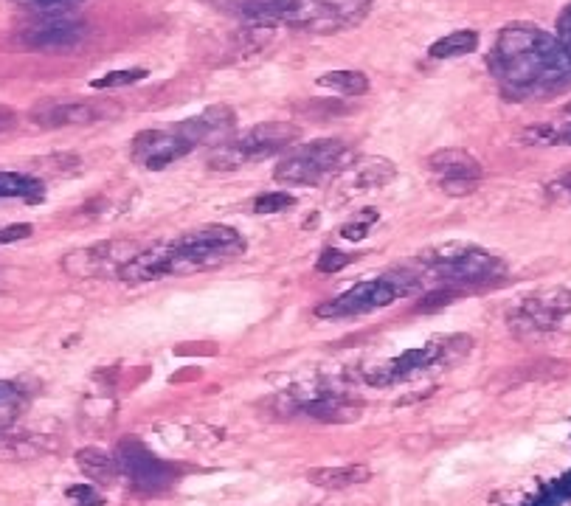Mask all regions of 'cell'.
<instances>
[{
    "label": "cell",
    "instance_id": "6da1fadb",
    "mask_svg": "<svg viewBox=\"0 0 571 506\" xmlns=\"http://www.w3.org/2000/svg\"><path fill=\"white\" fill-rule=\"evenodd\" d=\"M487 65L512 102L552 99L571 90V54L557 34L535 23H510L498 31Z\"/></svg>",
    "mask_w": 571,
    "mask_h": 506
},
{
    "label": "cell",
    "instance_id": "7a4b0ae2",
    "mask_svg": "<svg viewBox=\"0 0 571 506\" xmlns=\"http://www.w3.org/2000/svg\"><path fill=\"white\" fill-rule=\"evenodd\" d=\"M245 251V239L231 225H200L181 237L147 245L121 270V282H155L166 276H197L234 262Z\"/></svg>",
    "mask_w": 571,
    "mask_h": 506
},
{
    "label": "cell",
    "instance_id": "3957f363",
    "mask_svg": "<svg viewBox=\"0 0 571 506\" xmlns=\"http://www.w3.org/2000/svg\"><path fill=\"white\" fill-rule=\"evenodd\" d=\"M372 0H262V17L307 34H338L361 26Z\"/></svg>",
    "mask_w": 571,
    "mask_h": 506
},
{
    "label": "cell",
    "instance_id": "277c9868",
    "mask_svg": "<svg viewBox=\"0 0 571 506\" xmlns=\"http://www.w3.org/2000/svg\"><path fill=\"white\" fill-rule=\"evenodd\" d=\"M358 161V152L341 138H318L301 144L273 166V180L282 186H310L316 189L332 178H341Z\"/></svg>",
    "mask_w": 571,
    "mask_h": 506
},
{
    "label": "cell",
    "instance_id": "5b68a950",
    "mask_svg": "<svg viewBox=\"0 0 571 506\" xmlns=\"http://www.w3.org/2000/svg\"><path fill=\"white\" fill-rule=\"evenodd\" d=\"M301 138V127L290 121H262L240 135H231L228 141L217 144L209 155V169L214 172H234L242 166L256 164L279 155L282 149H290Z\"/></svg>",
    "mask_w": 571,
    "mask_h": 506
},
{
    "label": "cell",
    "instance_id": "8992f818",
    "mask_svg": "<svg viewBox=\"0 0 571 506\" xmlns=\"http://www.w3.org/2000/svg\"><path fill=\"white\" fill-rule=\"evenodd\" d=\"M417 262L428 276H436V282H442L445 287L490 282L507 270L498 253L484 251L470 242H442L436 248L422 251Z\"/></svg>",
    "mask_w": 571,
    "mask_h": 506
},
{
    "label": "cell",
    "instance_id": "52a82bcc",
    "mask_svg": "<svg viewBox=\"0 0 571 506\" xmlns=\"http://www.w3.org/2000/svg\"><path fill=\"white\" fill-rule=\"evenodd\" d=\"M417 284H420V276L414 270H391V273H383V276L369 279V282L352 284L344 293L318 304L316 315L324 321H344V318L377 313V310L400 301L408 293H414Z\"/></svg>",
    "mask_w": 571,
    "mask_h": 506
},
{
    "label": "cell",
    "instance_id": "ba28073f",
    "mask_svg": "<svg viewBox=\"0 0 571 506\" xmlns=\"http://www.w3.org/2000/svg\"><path fill=\"white\" fill-rule=\"evenodd\" d=\"M470 352V338L467 335H448V338H434L420 349H408L397 358L383 360L375 366L363 369V380L369 386L386 388L406 383L422 372H431L436 366H451L453 360H462Z\"/></svg>",
    "mask_w": 571,
    "mask_h": 506
},
{
    "label": "cell",
    "instance_id": "9c48e42d",
    "mask_svg": "<svg viewBox=\"0 0 571 506\" xmlns=\"http://www.w3.org/2000/svg\"><path fill=\"white\" fill-rule=\"evenodd\" d=\"M510 324L521 338L571 332V290L552 287L524 296V301L515 307Z\"/></svg>",
    "mask_w": 571,
    "mask_h": 506
},
{
    "label": "cell",
    "instance_id": "30bf717a",
    "mask_svg": "<svg viewBox=\"0 0 571 506\" xmlns=\"http://www.w3.org/2000/svg\"><path fill=\"white\" fill-rule=\"evenodd\" d=\"M144 251V245L130 242V239H105L88 248L71 251L62 259V270L74 279H119V273L138 253Z\"/></svg>",
    "mask_w": 571,
    "mask_h": 506
},
{
    "label": "cell",
    "instance_id": "8fae6325",
    "mask_svg": "<svg viewBox=\"0 0 571 506\" xmlns=\"http://www.w3.org/2000/svg\"><path fill=\"white\" fill-rule=\"evenodd\" d=\"M197 144L183 133L181 124L172 127H155V130H141L130 144V158L133 164L150 172H161L166 166L178 164L181 158H186Z\"/></svg>",
    "mask_w": 571,
    "mask_h": 506
},
{
    "label": "cell",
    "instance_id": "7c38bea8",
    "mask_svg": "<svg viewBox=\"0 0 571 506\" xmlns=\"http://www.w3.org/2000/svg\"><path fill=\"white\" fill-rule=\"evenodd\" d=\"M428 172L436 178V186L439 192H445L448 197H467L479 189L481 169L479 158H473L467 149L451 147V149H439L434 155H428Z\"/></svg>",
    "mask_w": 571,
    "mask_h": 506
},
{
    "label": "cell",
    "instance_id": "4fadbf2b",
    "mask_svg": "<svg viewBox=\"0 0 571 506\" xmlns=\"http://www.w3.org/2000/svg\"><path fill=\"white\" fill-rule=\"evenodd\" d=\"M85 37H88V26L85 23L65 20L60 15H48L17 31L15 43L23 51H43V54H54L57 51V54H65V51H74V48L85 43Z\"/></svg>",
    "mask_w": 571,
    "mask_h": 506
},
{
    "label": "cell",
    "instance_id": "5bb4252c",
    "mask_svg": "<svg viewBox=\"0 0 571 506\" xmlns=\"http://www.w3.org/2000/svg\"><path fill=\"white\" fill-rule=\"evenodd\" d=\"M394 175H397V166L389 158H380V155L358 158L338 180V197L341 200H352L358 194L386 186L389 180H394Z\"/></svg>",
    "mask_w": 571,
    "mask_h": 506
},
{
    "label": "cell",
    "instance_id": "9a60e30c",
    "mask_svg": "<svg viewBox=\"0 0 571 506\" xmlns=\"http://www.w3.org/2000/svg\"><path fill=\"white\" fill-rule=\"evenodd\" d=\"M181 124V130L192 141H195L197 147H203V144H223L231 138L234 133V127H237V110L228 105H211L206 107L203 113H197L192 119H183L178 121Z\"/></svg>",
    "mask_w": 571,
    "mask_h": 506
},
{
    "label": "cell",
    "instance_id": "2e32d148",
    "mask_svg": "<svg viewBox=\"0 0 571 506\" xmlns=\"http://www.w3.org/2000/svg\"><path fill=\"white\" fill-rule=\"evenodd\" d=\"M102 119V110L85 102H68V105H54L46 110H37L31 121L43 130H62V127H85Z\"/></svg>",
    "mask_w": 571,
    "mask_h": 506
},
{
    "label": "cell",
    "instance_id": "e0dca14e",
    "mask_svg": "<svg viewBox=\"0 0 571 506\" xmlns=\"http://www.w3.org/2000/svg\"><path fill=\"white\" fill-rule=\"evenodd\" d=\"M304 414H310L313 419L321 422H332V425H349L355 419H361V402L346 400L335 391H321L313 400H307L301 405Z\"/></svg>",
    "mask_w": 571,
    "mask_h": 506
},
{
    "label": "cell",
    "instance_id": "ac0fdd59",
    "mask_svg": "<svg viewBox=\"0 0 571 506\" xmlns=\"http://www.w3.org/2000/svg\"><path fill=\"white\" fill-rule=\"evenodd\" d=\"M119 453L127 476L133 478L136 484H141V487H164L166 481H169V473H166L164 464L158 462V459H152L147 450H141L136 445H124Z\"/></svg>",
    "mask_w": 571,
    "mask_h": 506
},
{
    "label": "cell",
    "instance_id": "d6986e66",
    "mask_svg": "<svg viewBox=\"0 0 571 506\" xmlns=\"http://www.w3.org/2000/svg\"><path fill=\"white\" fill-rule=\"evenodd\" d=\"M307 481L321 490H349L372 481V470L363 464H346V467H313L307 470Z\"/></svg>",
    "mask_w": 571,
    "mask_h": 506
},
{
    "label": "cell",
    "instance_id": "ffe728a7",
    "mask_svg": "<svg viewBox=\"0 0 571 506\" xmlns=\"http://www.w3.org/2000/svg\"><path fill=\"white\" fill-rule=\"evenodd\" d=\"M74 462L85 476L91 478L93 484L113 487V484L121 478L119 462H116L110 453H105L102 447H82V450H76Z\"/></svg>",
    "mask_w": 571,
    "mask_h": 506
},
{
    "label": "cell",
    "instance_id": "44dd1931",
    "mask_svg": "<svg viewBox=\"0 0 571 506\" xmlns=\"http://www.w3.org/2000/svg\"><path fill=\"white\" fill-rule=\"evenodd\" d=\"M46 194L43 180L23 172H0V200H26V203H40Z\"/></svg>",
    "mask_w": 571,
    "mask_h": 506
},
{
    "label": "cell",
    "instance_id": "7402d4cb",
    "mask_svg": "<svg viewBox=\"0 0 571 506\" xmlns=\"http://www.w3.org/2000/svg\"><path fill=\"white\" fill-rule=\"evenodd\" d=\"M476 48H479V34L473 29H459L428 45V57H434V60H453V57L473 54Z\"/></svg>",
    "mask_w": 571,
    "mask_h": 506
},
{
    "label": "cell",
    "instance_id": "603a6c76",
    "mask_svg": "<svg viewBox=\"0 0 571 506\" xmlns=\"http://www.w3.org/2000/svg\"><path fill=\"white\" fill-rule=\"evenodd\" d=\"M316 85L338 96H363L369 90V76L361 71H327L324 76H318Z\"/></svg>",
    "mask_w": 571,
    "mask_h": 506
},
{
    "label": "cell",
    "instance_id": "cb8c5ba5",
    "mask_svg": "<svg viewBox=\"0 0 571 506\" xmlns=\"http://www.w3.org/2000/svg\"><path fill=\"white\" fill-rule=\"evenodd\" d=\"M524 144H541V147H571V121L560 124H538L524 130Z\"/></svg>",
    "mask_w": 571,
    "mask_h": 506
},
{
    "label": "cell",
    "instance_id": "d4e9b609",
    "mask_svg": "<svg viewBox=\"0 0 571 506\" xmlns=\"http://www.w3.org/2000/svg\"><path fill=\"white\" fill-rule=\"evenodd\" d=\"M20 408H23V391L15 383L0 380V433H6L15 425Z\"/></svg>",
    "mask_w": 571,
    "mask_h": 506
},
{
    "label": "cell",
    "instance_id": "484cf974",
    "mask_svg": "<svg viewBox=\"0 0 571 506\" xmlns=\"http://www.w3.org/2000/svg\"><path fill=\"white\" fill-rule=\"evenodd\" d=\"M141 79H147V71L144 68H124V71H110V74L93 79V90H116L127 88V85H136Z\"/></svg>",
    "mask_w": 571,
    "mask_h": 506
},
{
    "label": "cell",
    "instance_id": "4316f807",
    "mask_svg": "<svg viewBox=\"0 0 571 506\" xmlns=\"http://www.w3.org/2000/svg\"><path fill=\"white\" fill-rule=\"evenodd\" d=\"M20 9H29V12H40V15H62V12H71L76 9L82 0H9Z\"/></svg>",
    "mask_w": 571,
    "mask_h": 506
},
{
    "label": "cell",
    "instance_id": "83f0119b",
    "mask_svg": "<svg viewBox=\"0 0 571 506\" xmlns=\"http://www.w3.org/2000/svg\"><path fill=\"white\" fill-rule=\"evenodd\" d=\"M296 206V197L290 192H268L259 194L254 200L256 214H279V211H287Z\"/></svg>",
    "mask_w": 571,
    "mask_h": 506
},
{
    "label": "cell",
    "instance_id": "f1b7e54d",
    "mask_svg": "<svg viewBox=\"0 0 571 506\" xmlns=\"http://www.w3.org/2000/svg\"><path fill=\"white\" fill-rule=\"evenodd\" d=\"M34 169L48 172V175H74L79 169V158L76 155H48V158L34 161Z\"/></svg>",
    "mask_w": 571,
    "mask_h": 506
},
{
    "label": "cell",
    "instance_id": "f546056e",
    "mask_svg": "<svg viewBox=\"0 0 571 506\" xmlns=\"http://www.w3.org/2000/svg\"><path fill=\"white\" fill-rule=\"evenodd\" d=\"M349 262H352V256H349V253L338 251V248H327V251H321V256H318L316 270L318 273H324V276H332V273L344 270Z\"/></svg>",
    "mask_w": 571,
    "mask_h": 506
},
{
    "label": "cell",
    "instance_id": "4dcf8cb0",
    "mask_svg": "<svg viewBox=\"0 0 571 506\" xmlns=\"http://www.w3.org/2000/svg\"><path fill=\"white\" fill-rule=\"evenodd\" d=\"M375 223H377V211H363V214H358L352 223H346L344 228H341V237L352 239V242H361Z\"/></svg>",
    "mask_w": 571,
    "mask_h": 506
},
{
    "label": "cell",
    "instance_id": "1f68e13d",
    "mask_svg": "<svg viewBox=\"0 0 571 506\" xmlns=\"http://www.w3.org/2000/svg\"><path fill=\"white\" fill-rule=\"evenodd\" d=\"M453 298H456V290L453 287H442V290H436L431 296H425L417 304V310L420 313H428V310H439V307H445V304H451Z\"/></svg>",
    "mask_w": 571,
    "mask_h": 506
},
{
    "label": "cell",
    "instance_id": "d6a6232c",
    "mask_svg": "<svg viewBox=\"0 0 571 506\" xmlns=\"http://www.w3.org/2000/svg\"><path fill=\"white\" fill-rule=\"evenodd\" d=\"M34 234V225L29 223H15L0 228V245H12V242H20V239H29Z\"/></svg>",
    "mask_w": 571,
    "mask_h": 506
},
{
    "label": "cell",
    "instance_id": "836d02e7",
    "mask_svg": "<svg viewBox=\"0 0 571 506\" xmlns=\"http://www.w3.org/2000/svg\"><path fill=\"white\" fill-rule=\"evenodd\" d=\"M546 192L552 200H571V172L560 175L552 183H546Z\"/></svg>",
    "mask_w": 571,
    "mask_h": 506
},
{
    "label": "cell",
    "instance_id": "e575fe53",
    "mask_svg": "<svg viewBox=\"0 0 571 506\" xmlns=\"http://www.w3.org/2000/svg\"><path fill=\"white\" fill-rule=\"evenodd\" d=\"M557 40L571 54V3L563 9V15L557 17Z\"/></svg>",
    "mask_w": 571,
    "mask_h": 506
},
{
    "label": "cell",
    "instance_id": "d590c367",
    "mask_svg": "<svg viewBox=\"0 0 571 506\" xmlns=\"http://www.w3.org/2000/svg\"><path fill=\"white\" fill-rule=\"evenodd\" d=\"M68 498H82L79 504H85V506H102V495L93 490V487H85V484L71 487V490H68Z\"/></svg>",
    "mask_w": 571,
    "mask_h": 506
},
{
    "label": "cell",
    "instance_id": "8d00e7d4",
    "mask_svg": "<svg viewBox=\"0 0 571 506\" xmlns=\"http://www.w3.org/2000/svg\"><path fill=\"white\" fill-rule=\"evenodd\" d=\"M15 124H17V110H15V107L0 105V135L9 133V130H15Z\"/></svg>",
    "mask_w": 571,
    "mask_h": 506
},
{
    "label": "cell",
    "instance_id": "74e56055",
    "mask_svg": "<svg viewBox=\"0 0 571 506\" xmlns=\"http://www.w3.org/2000/svg\"><path fill=\"white\" fill-rule=\"evenodd\" d=\"M563 113H569V116H571V102L566 107H563Z\"/></svg>",
    "mask_w": 571,
    "mask_h": 506
}]
</instances>
